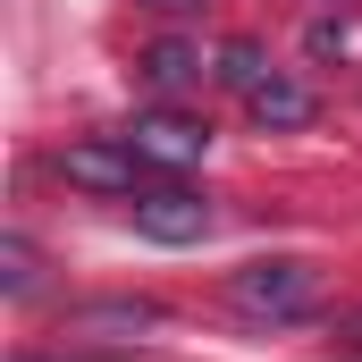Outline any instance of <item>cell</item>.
<instances>
[{
  "instance_id": "6da1fadb",
  "label": "cell",
  "mask_w": 362,
  "mask_h": 362,
  "mask_svg": "<svg viewBox=\"0 0 362 362\" xmlns=\"http://www.w3.org/2000/svg\"><path fill=\"white\" fill-rule=\"evenodd\" d=\"M312 295H320V270H312V262H295V253L228 270V303H236L245 320H303V312H312Z\"/></svg>"
},
{
  "instance_id": "7a4b0ae2",
  "label": "cell",
  "mask_w": 362,
  "mask_h": 362,
  "mask_svg": "<svg viewBox=\"0 0 362 362\" xmlns=\"http://www.w3.org/2000/svg\"><path fill=\"white\" fill-rule=\"evenodd\" d=\"M127 144H135L144 169H194V160L211 152V127H202L194 110H169V101H160V110H144V118L127 127Z\"/></svg>"
},
{
  "instance_id": "3957f363",
  "label": "cell",
  "mask_w": 362,
  "mask_h": 362,
  "mask_svg": "<svg viewBox=\"0 0 362 362\" xmlns=\"http://www.w3.org/2000/svg\"><path fill=\"white\" fill-rule=\"evenodd\" d=\"M135 228L152 245H202L211 236V202L194 185H152V194H135Z\"/></svg>"
},
{
  "instance_id": "277c9868",
  "label": "cell",
  "mask_w": 362,
  "mask_h": 362,
  "mask_svg": "<svg viewBox=\"0 0 362 362\" xmlns=\"http://www.w3.org/2000/svg\"><path fill=\"white\" fill-rule=\"evenodd\" d=\"M51 169L76 185V194H135V177H144V160H135L127 135H118V144H68Z\"/></svg>"
},
{
  "instance_id": "5b68a950",
  "label": "cell",
  "mask_w": 362,
  "mask_h": 362,
  "mask_svg": "<svg viewBox=\"0 0 362 362\" xmlns=\"http://www.w3.org/2000/svg\"><path fill=\"white\" fill-rule=\"evenodd\" d=\"M253 110V127H270V135H295V127H312L320 118V93L312 85H295V76H270V85L245 101Z\"/></svg>"
},
{
  "instance_id": "8992f818",
  "label": "cell",
  "mask_w": 362,
  "mask_h": 362,
  "mask_svg": "<svg viewBox=\"0 0 362 362\" xmlns=\"http://www.w3.org/2000/svg\"><path fill=\"white\" fill-rule=\"evenodd\" d=\"M135 76L160 93V101H177L185 85H202V51H194V42H152V51L135 59Z\"/></svg>"
},
{
  "instance_id": "52a82bcc",
  "label": "cell",
  "mask_w": 362,
  "mask_h": 362,
  "mask_svg": "<svg viewBox=\"0 0 362 362\" xmlns=\"http://www.w3.org/2000/svg\"><path fill=\"white\" fill-rule=\"evenodd\" d=\"M278 68H270V51H262V42H253V34H236V42H219V85L228 93H245V101H253V93L270 85Z\"/></svg>"
},
{
  "instance_id": "ba28073f",
  "label": "cell",
  "mask_w": 362,
  "mask_h": 362,
  "mask_svg": "<svg viewBox=\"0 0 362 362\" xmlns=\"http://www.w3.org/2000/svg\"><path fill=\"white\" fill-rule=\"evenodd\" d=\"M0 286H8V295H34V245H25V236L0 245Z\"/></svg>"
},
{
  "instance_id": "9c48e42d",
  "label": "cell",
  "mask_w": 362,
  "mask_h": 362,
  "mask_svg": "<svg viewBox=\"0 0 362 362\" xmlns=\"http://www.w3.org/2000/svg\"><path fill=\"white\" fill-rule=\"evenodd\" d=\"M329 51H354V34H346L337 17H320V25H312V59H329Z\"/></svg>"
},
{
  "instance_id": "30bf717a",
  "label": "cell",
  "mask_w": 362,
  "mask_h": 362,
  "mask_svg": "<svg viewBox=\"0 0 362 362\" xmlns=\"http://www.w3.org/2000/svg\"><path fill=\"white\" fill-rule=\"evenodd\" d=\"M135 8H152V17H194V8H211V0H135Z\"/></svg>"
},
{
  "instance_id": "8fae6325",
  "label": "cell",
  "mask_w": 362,
  "mask_h": 362,
  "mask_svg": "<svg viewBox=\"0 0 362 362\" xmlns=\"http://www.w3.org/2000/svg\"><path fill=\"white\" fill-rule=\"evenodd\" d=\"M329 8H362V0H329Z\"/></svg>"
},
{
  "instance_id": "7c38bea8",
  "label": "cell",
  "mask_w": 362,
  "mask_h": 362,
  "mask_svg": "<svg viewBox=\"0 0 362 362\" xmlns=\"http://www.w3.org/2000/svg\"><path fill=\"white\" fill-rule=\"evenodd\" d=\"M354 346H362V320H354Z\"/></svg>"
}]
</instances>
